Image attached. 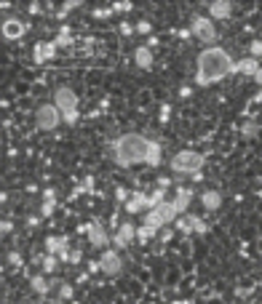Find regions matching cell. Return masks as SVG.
I'll return each instance as SVG.
<instances>
[{"label": "cell", "mask_w": 262, "mask_h": 304, "mask_svg": "<svg viewBox=\"0 0 262 304\" xmlns=\"http://www.w3.org/2000/svg\"><path fill=\"white\" fill-rule=\"evenodd\" d=\"M230 13H233V3L230 0H214V3H209L212 19H230Z\"/></svg>", "instance_id": "cell-14"}, {"label": "cell", "mask_w": 262, "mask_h": 304, "mask_svg": "<svg viewBox=\"0 0 262 304\" xmlns=\"http://www.w3.org/2000/svg\"><path fill=\"white\" fill-rule=\"evenodd\" d=\"M115 200H118V203H123V206H126V203L131 200V192L126 190V187H115Z\"/></svg>", "instance_id": "cell-29"}, {"label": "cell", "mask_w": 262, "mask_h": 304, "mask_svg": "<svg viewBox=\"0 0 262 304\" xmlns=\"http://www.w3.org/2000/svg\"><path fill=\"white\" fill-rule=\"evenodd\" d=\"M190 219H192V232H198V235H204V232H209V224H206L201 216H196V214H190Z\"/></svg>", "instance_id": "cell-27"}, {"label": "cell", "mask_w": 262, "mask_h": 304, "mask_svg": "<svg viewBox=\"0 0 262 304\" xmlns=\"http://www.w3.org/2000/svg\"><path fill=\"white\" fill-rule=\"evenodd\" d=\"M59 256H54V254H46L43 256V264H40V267H43V272H46V275H51V272H56L59 270Z\"/></svg>", "instance_id": "cell-23"}, {"label": "cell", "mask_w": 262, "mask_h": 304, "mask_svg": "<svg viewBox=\"0 0 262 304\" xmlns=\"http://www.w3.org/2000/svg\"><path fill=\"white\" fill-rule=\"evenodd\" d=\"M54 104H56L59 110H62V115L75 112V110H78V96H75V91H72V88L62 85V88L54 91Z\"/></svg>", "instance_id": "cell-8"}, {"label": "cell", "mask_w": 262, "mask_h": 304, "mask_svg": "<svg viewBox=\"0 0 262 304\" xmlns=\"http://www.w3.org/2000/svg\"><path fill=\"white\" fill-rule=\"evenodd\" d=\"M8 264L19 270V267H22V254H19V251H11V254H8Z\"/></svg>", "instance_id": "cell-34"}, {"label": "cell", "mask_w": 262, "mask_h": 304, "mask_svg": "<svg viewBox=\"0 0 262 304\" xmlns=\"http://www.w3.org/2000/svg\"><path fill=\"white\" fill-rule=\"evenodd\" d=\"M134 238H136V227L131 222H123L118 227V232H115V238H112V246L118 248V251H123V248H128L134 243Z\"/></svg>", "instance_id": "cell-11"}, {"label": "cell", "mask_w": 262, "mask_h": 304, "mask_svg": "<svg viewBox=\"0 0 262 304\" xmlns=\"http://www.w3.org/2000/svg\"><path fill=\"white\" fill-rule=\"evenodd\" d=\"M160 203H166V190H164V187H158V190L150 192V211H152V208H158Z\"/></svg>", "instance_id": "cell-25"}, {"label": "cell", "mask_w": 262, "mask_h": 304, "mask_svg": "<svg viewBox=\"0 0 262 304\" xmlns=\"http://www.w3.org/2000/svg\"><path fill=\"white\" fill-rule=\"evenodd\" d=\"M22 35H24V24H22L19 19H6L3 21V37L6 40H19Z\"/></svg>", "instance_id": "cell-15"}, {"label": "cell", "mask_w": 262, "mask_h": 304, "mask_svg": "<svg viewBox=\"0 0 262 304\" xmlns=\"http://www.w3.org/2000/svg\"><path fill=\"white\" fill-rule=\"evenodd\" d=\"M123 208H126L128 214L150 211V195H148V192H140V190H136V192H131V200H128Z\"/></svg>", "instance_id": "cell-13"}, {"label": "cell", "mask_w": 262, "mask_h": 304, "mask_svg": "<svg viewBox=\"0 0 262 304\" xmlns=\"http://www.w3.org/2000/svg\"><path fill=\"white\" fill-rule=\"evenodd\" d=\"M0 230H3V235H8V232L14 230V222H8V219H6L3 224H0Z\"/></svg>", "instance_id": "cell-43"}, {"label": "cell", "mask_w": 262, "mask_h": 304, "mask_svg": "<svg viewBox=\"0 0 262 304\" xmlns=\"http://www.w3.org/2000/svg\"><path fill=\"white\" fill-rule=\"evenodd\" d=\"M136 32H140V35H152V24H150L148 19L136 21Z\"/></svg>", "instance_id": "cell-33"}, {"label": "cell", "mask_w": 262, "mask_h": 304, "mask_svg": "<svg viewBox=\"0 0 262 304\" xmlns=\"http://www.w3.org/2000/svg\"><path fill=\"white\" fill-rule=\"evenodd\" d=\"M131 8H134V3H131V0H120V3H115V5H112V11H115V13H128Z\"/></svg>", "instance_id": "cell-30"}, {"label": "cell", "mask_w": 262, "mask_h": 304, "mask_svg": "<svg viewBox=\"0 0 262 304\" xmlns=\"http://www.w3.org/2000/svg\"><path fill=\"white\" fill-rule=\"evenodd\" d=\"M156 232H160V230H156V227H150V224H142V227H136V238L142 240H150V238H156Z\"/></svg>", "instance_id": "cell-26"}, {"label": "cell", "mask_w": 262, "mask_h": 304, "mask_svg": "<svg viewBox=\"0 0 262 304\" xmlns=\"http://www.w3.org/2000/svg\"><path fill=\"white\" fill-rule=\"evenodd\" d=\"M168 112H172V107H168V104L160 107V123H166V120H168Z\"/></svg>", "instance_id": "cell-42"}, {"label": "cell", "mask_w": 262, "mask_h": 304, "mask_svg": "<svg viewBox=\"0 0 262 304\" xmlns=\"http://www.w3.org/2000/svg\"><path fill=\"white\" fill-rule=\"evenodd\" d=\"M204 163H206V158H204L201 152H196V150H180L172 158V171H174V174H190V176H196V174H201Z\"/></svg>", "instance_id": "cell-3"}, {"label": "cell", "mask_w": 262, "mask_h": 304, "mask_svg": "<svg viewBox=\"0 0 262 304\" xmlns=\"http://www.w3.org/2000/svg\"><path fill=\"white\" fill-rule=\"evenodd\" d=\"M180 219V211H176L174 200H166L160 203L158 208H152V211L144 214V224H150V227L156 230H164V227H172V224Z\"/></svg>", "instance_id": "cell-4"}, {"label": "cell", "mask_w": 262, "mask_h": 304, "mask_svg": "<svg viewBox=\"0 0 262 304\" xmlns=\"http://www.w3.org/2000/svg\"><path fill=\"white\" fill-rule=\"evenodd\" d=\"M158 187H164V190H168V187H172V179L160 176V179H158Z\"/></svg>", "instance_id": "cell-45"}, {"label": "cell", "mask_w": 262, "mask_h": 304, "mask_svg": "<svg viewBox=\"0 0 262 304\" xmlns=\"http://www.w3.org/2000/svg\"><path fill=\"white\" fill-rule=\"evenodd\" d=\"M30 286H32V291H35L38 296H46V294L51 291V283H48L43 275H32V278H30Z\"/></svg>", "instance_id": "cell-21"}, {"label": "cell", "mask_w": 262, "mask_h": 304, "mask_svg": "<svg viewBox=\"0 0 262 304\" xmlns=\"http://www.w3.org/2000/svg\"><path fill=\"white\" fill-rule=\"evenodd\" d=\"M241 134H244V136H257V134H260V126H257L254 120H246L244 126H241Z\"/></svg>", "instance_id": "cell-28"}, {"label": "cell", "mask_w": 262, "mask_h": 304, "mask_svg": "<svg viewBox=\"0 0 262 304\" xmlns=\"http://www.w3.org/2000/svg\"><path fill=\"white\" fill-rule=\"evenodd\" d=\"M43 243H46V254L59 256V262H70L72 248H70V240H67L64 235H48Z\"/></svg>", "instance_id": "cell-7"}, {"label": "cell", "mask_w": 262, "mask_h": 304, "mask_svg": "<svg viewBox=\"0 0 262 304\" xmlns=\"http://www.w3.org/2000/svg\"><path fill=\"white\" fill-rule=\"evenodd\" d=\"M27 224H30V227H38V224H40V216H30Z\"/></svg>", "instance_id": "cell-48"}, {"label": "cell", "mask_w": 262, "mask_h": 304, "mask_svg": "<svg viewBox=\"0 0 262 304\" xmlns=\"http://www.w3.org/2000/svg\"><path fill=\"white\" fill-rule=\"evenodd\" d=\"M190 203H192V190H190V187H176V200H174V206H176V211H180V216L190 208Z\"/></svg>", "instance_id": "cell-16"}, {"label": "cell", "mask_w": 262, "mask_h": 304, "mask_svg": "<svg viewBox=\"0 0 262 304\" xmlns=\"http://www.w3.org/2000/svg\"><path fill=\"white\" fill-rule=\"evenodd\" d=\"M40 11H43V5H40V3H30V13H32V16H38Z\"/></svg>", "instance_id": "cell-44"}, {"label": "cell", "mask_w": 262, "mask_h": 304, "mask_svg": "<svg viewBox=\"0 0 262 304\" xmlns=\"http://www.w3.org/2000/svg\"><path fill=\"white\" fill-rule=\"evenodd\" d=\"M83 262V251H80V248H75V251L70 254V264H80Z\"/></svg>", "instance_id": "cell-41"}, {"label": "cell", "mask_w": 262, "mask_h": 304, "mask_svg": "<svg viewBox=\"0 0 262 304\" xmlns=\"http://www.w3.org/2000/svg\"><path fill=\"white\" fill-rule=\"evenodd\" d=\"M43 200L46 203H56V190H54V187H46V190H43Z\"/></svg>", "instance_id": "cell-36"}, {"label": "cell", "mask_w": 262, "mask_h": 304, "mask_svg": "<svg viewBox=\"0 0 262 304\" xmlns=\"http://www.w3.org/2000/svg\"><path fill=\"white\" fill-rule=\"evenodd\" d=\"M190 32L192 37H198V40H204V43H214L217 40V27H214V19L212 16H192L190 19Z\"/></svg>", "instance_id": "cell-6"}, {"label": "cell", "mask_w": 262, "mask_h": 304, "mask_svg": "<svg viewBox=\"0 0 262 304\" xmlns=\"http://www.w3.org/2000/svg\"><path fill=\"white\" fill-rule=\"evenodd\" d=\"M236 72H241V75H249L254 77L260 72V59H254V56H244L241 61L236 64Z\"/></svg>", "instance_id": "cell-17"}, {"label": "cell", "mask_w": 262, "mask_h": 304, "mask_svg": "<svg viewBox=\"0 0 262 304\" xmlns=\"http://www.w3.org/2000/svg\"><path fill=\"white\" fill-rule=\"evenodd\" d=\"M249 56L262 59V40H252V43H249Z\"/></svg>", "instance_id": "cell-31"}, {"label": "cell", "mask_w": 262, "mask_h": 304, "mask_svg": "<svg viewBox=\"0 0 262 304\" xmlns=\"http://www.w3.org/2000/svg\"><path fill=\"white\" fill-rule=\"evenodd\" d=\"M180 37H182V40H188V37H192V32H190V27H188V29H180Z\"/></svg>", "instance_id": "cell-49"}, {"label": "cell", "mask_w": 262, "mask_h": 304, "mask_svg": "<svg viewBox=\"0 0 262 304\" xmlns=\"http://www.w3.org/2000/svg\"><path fill=\"white\" fill-rule=\"evenodd\" d=\"M64 123V115L56 104H40L35 110V126L40 131H56Z\"/></svg>", "instance_id": "cell-5"}, {"label": "cell", "mask_w": 262, "mask_h": 304, "mask_svg": "<svg viewBox=\"0 0 262 304\" xmlns=\"http://www.w3.org/2000/svg\"><path fill=\"white\" fill-rule=\"evenodd\" d=\"M172 238H174V230H172V227H164V230H160V235H158L160 243H168Z\"/></svg>", "instance_id": "cell-38"}, {"label": "cell", "mask_w": 262, "mask_h": 304, "mask_svg": "<svg viewBox=\"0 0 262 304\" xmlns=\"http://www.w3.org/2000/svg\"><path fill=\"white\" fill-rule=\"evenodd\" d=\"M190 93H192V91H190V85H182V88H180V96H182V99H188Z\"/></svg>", "instance_id": "cell-47"}, {"label": "cell", "mask_w": 262, "mask_h": 304, "mask_svg": "<svg viewBox=\"0 0 262 304\" xmlns=\"http://www.w3.org/2000/svg\"><path fill=\"white\" fill-rule=\"evenodd\" d=\"M174 230H176V232H184V235H190V232H192V219H190V214H182L180 219L174 222Z\"/></svg>", "instance_id": "cell-24"}, {"label": "cell", "mask_w": 262, "mask_h": 304, "mask_svg": "<svg viewBox=\"0 0 262 304\" xmlns=\"http://www.w3.org/2000/svg\"><path fill=\"white\" fill-rule=\"evenodd\" d=\"M252 291H254V288H252V286H249V288H236V294H238V296H249Z\"/></svg>", "instance_id": "cell-46"}, {"label": "cell", "mask_w": 262, "mask_h": 304, "mask_svg": "<svg viewBox=\"0 0 262 304\" xmlns=\"http://www.w3.org/2000/svg\"><path fill=\"white\" fill-rule=\"evenodd\" d=\"M112 13H115L112 8H99V11L94 8V19H110V16H112Z\"/></svg>", "instance_id": "cell-39"}, {"label": "cell", "mask_w": 262, "mask_h": 304, "mask_svg": "<svg viewBox=\"0 0 262 304\" xmlns=\"http://www.w3.org/2000/svg\"><path fill=\"white\" fill-rule=\"evenodd\" d=\"M99 264H102V272H104V275H120L123 259H120L118 248H104L102 256H99Z\"/></svg>", "instance_id": "cell-10"}, {"label": "cell", "mask_w": 262, "mask_h": 304, "mask_svg": "<svg viewBox=\"0 0 262 304\" xmlns=\"http://www.w3.org/2000/svg\"><path fill=\"white\" fill-rule=\"evenodd\" d=\"M201 203H204L206 211H217V208L222 206V195H220L217 190H206V192L201 195Z\"/></svg>", "instance_id": "cell-19"}, {"label": "cell", "mask_w": 262, "mask_h": 304, "mask_svg": "<svg viewBox=\"0 0 262 304\" xmlns=\"http://www.w3.org/2000/svg\"><path fill=\"white\" fill-rule=\"evenodd\" d=\"M236 64L238 61L230 56L225 48H217V45H209V48H204L201 53L196 56V83L198 85H214L222 77L233 75L236 72Z\"/></svg>", "instance_id": "cell-1"}, {"label": "cell", "mask_w": 262, "mask_h": 304, "mask_svg": "<svg viewBox=\"0 0 262 304\" xmlns=\"http://www.w3.org/2000/svg\"><path fill=\"white\" fill-rule=\"evenodd\" d=\"M56 51H59V45L54 43V40H43V43H38V45H35L32 61H35V64H43V61H48V59L56 56Z\"/></svg>", "instance_id": "cell-12"}, {"label": "cell", "mask_w": 262, "mask_h": 304, "mask_svg": "<svg viewBox=\"0 0 262 304\" xmlns=\"http://www.w3.org/2000/svg\"><path fill=\"white\" fill-rule=\"evenodd\" d=\"M148 150H150V139L142 134H123L120 139L112 142V160L120 168H131L136 163L148 160Z\"/></svg>", "instance_id": "cell-2"}, {"label": "cell", "mask_w": 262, "mask_h": 304, "mask_svg": "<svg viewBox=\"0 0 262 304\" xmlns=\"http://www.w3.org/2000/svg\"><path fill=\"white\" fill-rule=\"evenodd\" d=\"M80 120V112L78 110H75V112H67L64 115V123H67V126H75V123H78Z\"/></svg>", "instance_id": "cell-40"}, {"label": "cell", "mask_w": 262, "mask_h": 304, "mask_svg": "<svg viewBox=\"0 0 262 304\" xmlns=\"http://www.w3.org/2000/svg\"><path fill=\"white\" fill-rule=\"evenodd\" d=\"M160 152H164V147H160V142H156V139H150V150H148V160H144V166L158 168V166H160Z\"/></svg>", "instance_id": "cell-20"}, {"label": "cell", "mask_w": 262, "mask_h": 304, "mask_svg": "<svg viewBox=\"0 0 262 304\" xmlns=\"http://www.w3.org/2000/svg\"><path fill=\"white\" fill-rule=\"evenodd\" d=\"M174 304H190V302H188V299H182V302H174Z\"/></svg>", "instance_id": "cell-52"}, {"label": "cell", "mask_w": 262, "mask_h": 304, "mask_svg": "<svg viewBox=\"0 0 262 304\" xmlns=\"http://www.w3.org/2000/svg\"><path fill=\"white\" fill-rule=\"evenodd\" d=\"M134 61H136V67L140 69H150L152 67V48H148V45H140V48L134 51Z\"/></svg>", "instance_id": "cell-18"}, {"label": "cell", "mask_w": 262, "mask_h": 304, "mask_svg": "<svg viewBox=\"0 0 262 304\" xmlns=\"http://www.w3.org/2000/svg\"><path fill=\"white\" fill-rule=\"evenodd\" d=\"M54 211H56V203H46V200H43V206H40V216H51Z\"/></svg>", "instance_id": "cell-35"}, {"label": "cell", "mask_w": 262, "mask_h": 304, "mask_svg": "<svg viewBox=\"0 0 262 304\" xmlns=\"http://www.w3.org/2000/svg\"><path fill=\"white\" fill-rule=\"evenodd\" d=\"M156 45H158V37H156V35H150V40H148V48H156Z\"/></svg>", "instance_id": "cell-50"}, {"label": "cell", "mask_w": 262, "mask_h": 304, "mask_svg": "<svg viewBox=\"0 0 262 304\" xmlns=\"http://www.w3.org/2000/svg\"><path fill=\"white\" fill-rule=\"evenodd\" d=\"M118 29H120V35H123V37H128V35H134V32H136V27H131L128 21H120V27H118Z\"/></svg>", "instance_id": "cell-37"}, {"label": "cell", "mask_w": 262, "mask_h": 304, "mask_svg": "<svg viewBox=\"0 0 262 304\" xmlns=\"http://www.w3.org/2000/svg\"><path fill=\"white\" fill-rule=\"evenodd\" d=\"M59 299H62V302L72 299V286H70V283H62V286H59Z\"/></svg>", "instance_id": "cell-32"}, {"label": "cell", "mask_w": 262, "mask_h": 304, "mask_svg": "<svg viewBox=\"0 0 262 304\" xmlns=\"http://www.w3.org/2000/svg\"><path fill=\"white\" fill-rule=\"evenodd\" d=\"M86 235H88V243L94 246V248H104L110 246V235H107V230H104V224L99 222V219H94V222H88L86 224Z\"/></svg>", "instance_id": "cell-9"}, {"label": "cell", "mask_w": 262, "mask_h": 304, "mask_svg": "<svg viewBox=\"0 0 262 304\" xmlns=\"http://www.w3.org/2000/svg\"><path fill=\"white\" fill-rule=\"evenodd\" d=\"M54 43H56L59 48H67V45H72V35H70V27H67V24H62V27H59V35L54 37Z\"/></svg>", "instance_id": "cell-22"}, {"label": "cell", "mask_w": 262, "mask_h": 304, "mask_svg": "<svg viewBox=\"0 0 262 304\" xmlns=\"http://www.w3.org/2000/svg\"><path fill=\"white\" fill-rule=\"evenodd\" d=\"M254 83H257V85H262V67H260V72L254 75Z\"/></svg>", "instance_id": "cell-51"}]
</instances>
